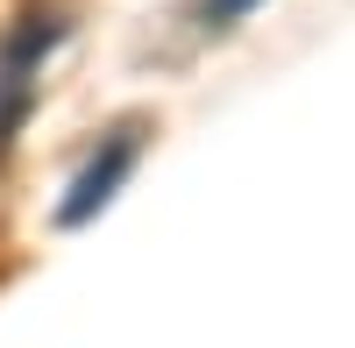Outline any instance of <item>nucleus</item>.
Segmentation results:
<instances>
[{
  "instance_id": "f257e3e1",
  "label": "nucleus",
  "mask_w": 355,
  "mask_h": 348,
  "mask_svg": "<svg viewBox=\"0 0 355 348\" xmlns=\"http://www.w3.org/2000/svg\"><path fill=\"white\" fill-rule=\"evenodd\" d=\"M50 43H57V21L43 15V21H28L21 36L0 50V142H8L15 121L28 114V93H36V78H28V71H36V57H43Z\"/></svg>"
},
{
  "instance_id": "f03ea898",
  "label": "nucleus",
  "mask_w": 355,
  "mask_h": 348,
  "mask_svg": "<svg viewBox=\"0 0 355 348\" xmlns=\"http://www.w3.org/2000/svg\"><path fill=\"white\" fill-rule=\"evenodd\" d=\"M128 164H135V135L121 128V135L107 142V157H93V164L78 171V185H71V199H64V207H57V220H64V227H78L93 207H107V199H114V185L128 178Z\"/></svg>"
},
{
  "instance_id": "7ed1b4c3",
  "label": "nucleus",
  "mask_w": 355,
  "mask_h": 348,
  "mask_svg": "<svg viewBox=\"0 0 355 348\" xmlns=\"http://www.w3.org/2000/svg\"><path fill=\"white\" fill-rule=\"evenodd\" d=\"M249 8H256V0H206V8H199V21H206V28H234Z\"/></svg>"
}]
</instances>
